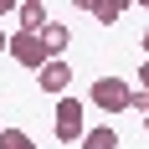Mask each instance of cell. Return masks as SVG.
Wrapping results in <instances>:
<instances>
[{"mask_svg": "<svg viewBox=\"0 0 149 149\" xmlns=\"http://www.w3.org/2000/svg\"><path fill=\"white\" fill-rule=\"evenodd\" d=\"M0 15H10V0H0Z\"/></svg>", "mask_w": 149, "mask_h": 149, "instance_id": "cell-12", "label": "cell"}, {"mask_svg": "<svg viewBox=\"0 0 149 149\" xmlns=\"http://www.w3.org/2000/svg\"><path fill=\"white\" fill-rule=\"evenodd\" d=\"M139 93H149V62H139Z\"/></svg>", "mask_w": 149, "mask_h": 149, "instance_id": "cell-11", "label": "cell"}, {"mask_svg": "<svg viewBox=\"0 0 149 149\" xmlns=\"http://www.w3.org/2000/svg\"><path fill=\"white\" fill-rule=\"evenodd\" d=\"M144 129H149V118H144Z\"/></svg>", "mask_w": 149, "mask_h": 149, "instance_id": "cell-15", "label": "cell"}, {"mask_svg": "<svg viewBox=\"0 0 149 149\" xmlns=\"http://www.w3.org/2000/svg\"><path fill=\"white\" fill-rule=\"evenodd\" d=\"M0 149H36L26 129H0Z\"/></svg>", "mask_w": 149, "mask_h": 149, "instance_id": "cell-9", "label": "cell"}, {"mask_svg": "<svg viewBox=\"0 0 149 149\" xmlns=\"http://www.w3.org/2000/svg\"><path fill=\"white\" fill-rule=\"evenodd\" d=\"M0 129H5V123H0Z\"/></svg>", "mask_w": 149, "mask_h": 149, "instance_id": "cell-16", "label": "cell"}, {"mask_svg": "<svg viewBox=\"0 0 149 149\" xmlns=\"http://www.w3.org/2000/svg\"><path fill=\"white\" fill-rule=\"evenodd\" d=\"M36 88L46 93V98H67V88H72V62H46L41 72H36Z\"/></svg>", "mask_w": 149, "mask_h": 149, "instance_id": "cell-4", "label": "cell"}, {"mask_svg": "<svg viewBox=\"0 0 149 149\" xmlns=\"http://www.w3.org/2000/svg\"><path fill=\"white\" fill-rule=\"evenodd\" d=\"M129 108H134V113H144V118H149V93H134V98H129Z\"/></svg>", "mask_w": 149, "mask_h": 149, "instance_id": "cell-10", "label": "cell"}, {"mask_svg": "<svg viewBox=\"0 0 149 149\" xmlns=\"http://www.w3.org/2000/svg\"><path fill=\"white\" fill-rule=\"evenodd\" d=\"M52 129H57L62 144H82V134H88V108H82V98H57Z\"/></svg>", "mask_w": 149, "mask_h": 149, "instance_id": "cell-1", "label": "cell"}, {"mask_svg": "<svg viewBox=\"0 0 149 149\" xmlns=\"http://www.w3.org/2000/svg\"><path fill=\"white\" fill-rule=\"evenodd\" d=\"M144 52H149V31H144Z\"/></svg>", "mask_w": 149, "mask_h": 149, "instance_id": "cell-14", "label": "cell"}, {"mask_svg": "<svg viewBox=\"0 0 149 149\" xmlns=\"http://www.w3.org/2000/svg\"><path fill=\"white\" fill-rule=\"evenodd\" d=\"M0 52H5V31H0Z\"/></svg>", "mask_w": 149, "mask_h": 149, "instance_id": "cell-13", "label": "cell"}, {"mask_svg": "<svg viewBox=\"0 0 149 149\" xmlns=\"http://www.w3.org/2000/svg\"><path fill=\"white\" fill-rule=\"evenodd\" d=\"M129 98H134V88H129L123 77H93V93H88L93 108H103V113H129Z\"/></svg>", "mask_w": 149, "mask_h": 149, "instance_id": "cell-2", "label": "cell"}, {"mask_svg": "<svg viewBox=\"0 0 149 149\" xmlns=\"http://www.w3.org/2000/svg\"><path fill=\"white\" fill-rule=\"evenodd\" d=\"M36 36H41V46H46V57H52V62H57L62 52H67V41H72V31L62 26V21H46V26L36 31Z\"/></svg>", "mask_w": 149, "mask_h": 149, "instance_id": "cell-6", "label": "cell"}, {"mask_svg": "<svg viewBox=\"0 0 149 149\" xmlns=\"http://www.w3.org/2000/svg\"><path fill=\"white\" fill-rule=\"evenodd\" d=\"M77 149H118V134H113V129L103 123V129H93V134H82V144H77Z\"/></svg>", "mask_w": 149, "mask_h": 149, "instance_id": "cell-8", "label": "cell"}, {"mask_svg": "<svg viewBox=\"0 0 149 149\" xmlns=\"http://www.w3.org/2000/svg\"><path fill=\"white\" fill-rule=\"evenodd\" d=\"M15 21H21V31L36 36V31L46 26V5H41V0H21V5H15Z\"/></svg>", "mask_w": 149, "mask_h": 149, "instance_id": "cell-7", "label": "cell"}, {"mask_svg": "<svg viewBox=\"0 0 149 149\" xmlns=\"http://www.w3.org/2000/svg\"><path fill=\"white\" fill-rule=\"evenodd\" d=\"M5 52H10V62H21V67H31V72H41L46 62V46H41V36H31V31H15V36H5Z\"/></svg>", "mask_w": 149, "mask_h": 149, "instance_id": "cell-3", "label": "cell"}, {"mask_svg": "<svg viewBox=\"0 0 149 149\" xmlns=\"http://www.w3.org/2000/svg\"><path fill=\"white\" fill-rule=\"evenodd\" d=\"M77 10H88L98 26H118L123 21V0H77Z\"/></svg>", "mask_w": 149, "mask_h": 149, "instance_id": "cell-5", "label": "cell"}]
</instances>
